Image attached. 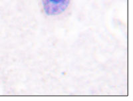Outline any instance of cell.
<instances>
[{"label":"cell","instance_id":"1","mask_svg":"<svg viewBox=\"0 0 133 101\" xmlns=\"http://www.w3.org/2000/svg\"><path fill=\"white\" fill-rule=\"evenodd\" d=\"M71 0H42L43 7L47 15L53 16L65 12Z\"/></svg>","mask_w":133,"mask_h":101}]
</instances>
